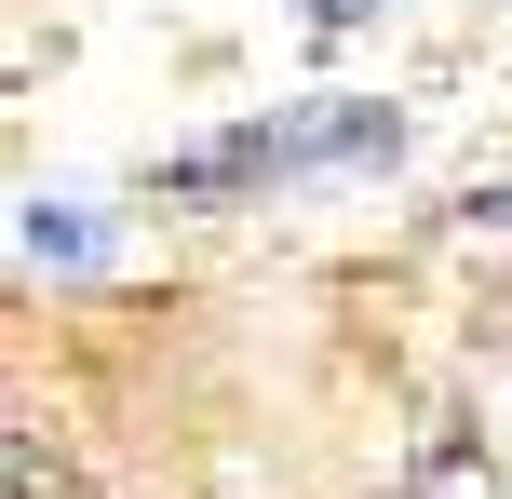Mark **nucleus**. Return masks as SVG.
<instances>
[{
  "label": "nucleus",
  "mask_w": 512,
  "mask_h": 499,
  "mask_svg": "<svg viewBox=\"0 0 512 499\" xmlns=\"http://www.w3.org/2000/svg\"><path fill=\"white\" fill-rule=\"evenodd\" d=\"M364 162H405V108L378 95H310L283 122H243L216 149H176L162 189H243V176H364Z\"/></svg>",
  "instance_id": "f257e3e1"
},
{
  "label": "nucleus",
  "mask_w": 512,
  "mask_h": 499,
  "mask_svg": "<svg viewBox=\"0 0 512 499\" xmlns=\"http://www.w3.org/2000/svg\"><path fill=\"white\" fill-rule=\"evenodd\" d=\"M14 257H27V270H108V230H95V203H81V189H27Z\"/></svg>",
  "instance_id": "f03ea898"
},
{
  "label": "nucleus",
  "mask_w": 512,
  "mask_h": 499,
  "mask_svg": "<svg viewBox=\"0 0 512 499\" xmlns=\"http://www.w3.org/2000/svg\"><path fill=\"white\" fill-rule=\"evenodd\" d=\"M418 499H499V486H486V459H432V473H418Z\"/></svg>",
  "instance_id": "7ed1b4c3"
},
{
  "label": "nucleus",
  "mask_w": 512,
  "mask_h": 499,
  "mask_svg": "<svg viewBox=\"0 0 512 499\" xmlns=\"http://www.w3.org/2000/svg\"><path fill=\"white\" fill-rule=\"evenodd\" d=\"M364 14H391V0H310V27H364Z\"/></svg>",
  "instance_id": "20e7f679"
}]
</instances>
